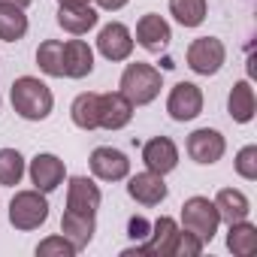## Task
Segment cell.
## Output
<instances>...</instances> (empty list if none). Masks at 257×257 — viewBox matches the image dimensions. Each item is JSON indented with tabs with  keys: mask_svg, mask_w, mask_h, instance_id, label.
Listing matches in <instances>:
<instances>
[{
	"mask_svg": "<svg viewBox=\"0 0 257 257\" xmlns=\"http://www.w3.org/2000/svg\"><path fill=\"white\" fill-rule=\"evenodd\" d=\"M10 100H13V109L25 121H46L55 109L52 88L37 76H19L10 88Z\"/></svg>",
	"mask_w": 257,
	"mask_h": 257,
	"instance_id": "1",
	"label": "cell"
},
{
	"mask_svg": "<svg viewBox=\"0 0 257 257\" xmlns=\"http://www.w3.org/2000/svg\"><path fill=\"white\" fill-rule=\"evenodd\" d=\"M164 88V76L158 67L146 64V61H134V64H127L121 79H118V91L131 100L134 106H149L158 100Z\"/></svg>",
	"mask_w": 257,
	"mask_h": 257,
	"instance_id": "2",
	"label": "cell"
},
{
	"mask_svg": "<svg viewBox=\"0 0 257 257\" xmlns=\"http://www.w3.org/2000/svg\"><path fill=\"white\" fill-rule=\"evenodd\" d=\"M49 221V200L43 191L31 188V191H16V197L10 200V224L22 233L37 230Z\"/></svg>",
	"mask_w": 257,
	"mask_h": 257,
	"instance_id": "3",
	"label": "cell"
},
{
	"mask_svg": "<svg viewBox=\"0 0 257 257\" xmlns=\"http://www.w3.org/2000/svg\"><path fill=\"white\" fill-rule=\"evenodd\" d=\"M182 227L200 236L203 242H212L221 227V215L209 197H188L182 206Z\"/></svg>",
	"mask_w": 257,
	"mask_h": 257,
	"instance_id": "4",
	"label": "cell"
},
{
	"mask_svg": "<svg viewBox=\"0 0 257 257\" xmlns=\"http://www.w3.org/2000/svg\"><path fill=\"white\" fill-rule=\"evenodd\" d=\"M185 61L197 76H215V73H221V67L227 61V46L218 37H197L188 46Z\"/></svg>",
	"mask_w": 257,
	"mask_h": 257,
	"instance_id": "5",
	"label": "cell"
},
{
	"mask_svg": "<svg viewBox=\"0 0 257 257\" xmlns=\"http://www.w3.org/2000/svg\"><path fill=\"white\" fill-rule=\"evenodd\" d=\"M227 152V140L221 131H215V127H200V131H194L188 137V155L194 164L200 167H212L224 158Z\"/></svg>",
	"mask_w": 257,
	"mask_h": 257,
	"instance_id": "6",
	"label": "cell"
},
{
	"mask_svg": "<svg viewBox=\"0 0 257 257\" xmlns=\"http://www.w3.org/2000/svg\"><path fill=\"white\" fill-rule=\"evenodd\" d=\"M97 52L106 61H112V64L127 61V58L134 55V34H131V28L121 25V22L103 25L100 34H97Z\"/></svg>",
	"mask_w": 257,
	"mask_h": 257,
	"instance_id": "7",
	"label": "cell"
},
{
	"mask_svg": "<svg viewBox=\"0 0 257 257\" xmlns=\"http://www.w3.org/2000/svg\"><path fill=\"white\" fill-rule=\"evenodd\" d=\"M167 112L173 121H194L203 112V91L194 82H176L167 97Z\"/></svg>",
	"mask_w": 257,
	"mask_h": 257,
	"instance_id": "8",
	"label": "cell"
},
{
	"mask_svg": "<svg viewBox=\"0 0 257 257\" xmlns=\"http://www.w3.org/2000/svg\"><path fill=\"white\" fill-rule=\"evenodd\" d=\"M88 164H91L94 179H100V182H124L131 176V161H127V155L112 149V146H97L91 152Z\"/></svg>",
	"mask_w": 257,
	"mask_h": 257,
	"instance_id": "9",
	"label": "cell"
},
{
	"mask_svg": "<svg viewBox=\"0 0 257 257\" xmlns=\"http://www.w3.org/2000/svg\"><path fill=\"white\" fill-rule=\"evenodd\" d=\"M28 176H31V182H34L37 191L52 194V191H58V188L64 185V179H67V167H64V161H61L58 155H52V152H40V155L31 161Z\"/></svg>",
	"mask_w": 257,
	"mask_h": 257,
	"instance_id": "10",
	"label": "cell"
},
{
	"mask_svg": "<svg viewBox=\"0 0 257 257\" xmlns=\"http://www.w3.org/2000/svg\"><path fill=\"white\" fill-rule=\"evenodd\" d=\"M134 103L127 100L121 91H106L100 94V109H97V118H100V127L103 131H121L134 121Z\"/></svg>",
	"mask_w": 257,
	"mask_h": 257,
	"instance_id": "11",
	"label": "cell"
},
{
	"mask_svg": "<svg viewBox=\"0 0 257 257\" xmlns=\"http://www.w3.org/2000/svg\"><path fill=\"white\" fill-rule=\"evenodd\" d=\"M167 182H164V176H158V173H152V170H146V173H137V176H131L127 179V197L131 200H137L140 206H161L164 200H167Z\"/></svg>",
	"mask_w": 257,
	"mask_h": 257,
	"instance_id": "12",
	"label": "cell"
},
{
	"mask_svg": "<svg viewBox=\"0 0 257 257\" xmlns=\"http://www.w3.org/2000/svg\"><path fill=\"white\" fill-rule=\"evenodd\" d=\"M173 40V28L164 16L158 13H146L140 22H137V43L146 49V52H164Z\"/></svg>",
	"mask_w": 257,
	"mask_h": 257,
	"instance_id": "13",
	"label": "cell"
},
{
	"mask_svg": "<svg viewBox=\"0 0 257 257\" xmlns=\"http://www.w3.org/2000/svg\"><path fill=\"white\" fill-rule=\"evenodd\" d=\"M143 164H146V170L167 176L179 167V146L170 137H155L143 146Z\"/></svg>",
	"mask_w": 257,
	"mask_h": 257,
	"instance_id": "14",
	"label": "cell"
},
{
	"mask_svg": "<svg viewBox=\"0 0 257 257\" xmlns=\"http://www.w3.org/2000/svg\"><path fill=\"white\" fill-rule=\"evenodd\" d=\"M103 203V194H100V185L88 176H73L70 185H67V209H76V212H88V215H97Z\"/></svg>",
	"mask_w": 257,
	"mask_h": 257,
	"instance_id": "15",
	"label": "cell"
},
{
	"mask_svg": "<svg viewBox=\"0 0 257 257\" xmlns=\"http://www.w3.org/2000/svg\"><path fill=\"white\" fill-rule=\"evenodd\" d=\"M94 233H97V215L76 212V209H67L64 212V218H61V236H67L76 251L88 248L91 239H94Z\"/></svg>",
	"mask_w": 257,
	"mask_h": 257,
	"instance_id": "16",
	"label": "cell"
},
{
	"mask_svg": "<svg viewBox=\"0 0 257 257\" xmlns=\"http://www.w3.org/2000/svg\"><path fill=\"white\" fill-rule=\"evenodd\" d=\"M91 73H94V49L85 40H67L64 43V76L85 79Z\"/></svg>",
	"mask_w": 257,
	"mask_h": 257,
	"instance_id": "17",
	"label": "cell"
},
{
	"mask_svg": "<svg viewBox=\"0 0 257 257\" xmlns=\"http://www.w3.org/2000/svg\"><path fill=\"white\" fill-rule=\"evenodd\" d=\"M227 112L236 124H248L254 121V112H257V97H254V88L248 79L236 82L230 88V97H227Z\"/></svg>",
	"mask_w": 257,
	"mask_h": 257,
	"instance_id": "18",
	"label": "cell"
},
{
	"mask_svg": "<svg viewBox=\"0 0 257 257\" xmlns=\"http://www.w3.org/2000/svg\"><path fill=\"white\" fill-rule=\"evenodd\" d=\"M97 22H100V13H97L91 4H82V7H61V10H58V25H61L67 34H73V37L88 34L91 28H97Z\"/></svg>",
	"mask_w": 257,
	"mask_h": 257,
	"instance_id": "19",
	"label": "cell"
},
{
	"mask_svg": "<svg viewBox=\"0 0 257 257\" xmlns=\"http://www.w3.org/2000/svg\"><path fill=\"white\" fill-rule=\"evenodd\" d=\"M212 203H215V209H218L224 224H233V221H242V218L251 215V203H248V197L239 188H221Z\"/></svg>",
	"mask_w": 257,
	"mask_h": 257,
	"instance_id": "20",
	"label": "cell"
},
{
	"mask_svg": "<svg viewBox=\"0 0 257 257\" xmlns=\"http://www.w3.org/2000/svg\"><path fill=\"white\" fill-rule=\"evenodd\" d=\"M227 248L236 257H248L257 251V224H251L248 218L227 224Z\"/></svg>",
	"mask_w": 257,
	"mask_h": 257,
	"instance_id": "21",
	"label": "cell"
},
{
	"mask_svg": "<svg viewBox=\"0 0 257 257\" xmlns=\"http://www.w3.org/2000/svg\"><path fill=\"white\" fill-rule=\"evenodd\" d=\"M97 109H100V94L94 91H85L73 100L70 106V118L79 131H97L100 127V118H97Z\"/></svg>",
	"mask_w": 257,
	"mask_h": 257,
	"instance_id": "22",
	"label": "cell"
},
{
	"mask_svg": "<svg viewBox=\"0 0 257 257\" xmlns=\"http://www.w3.org/2000/svg\"><path fill=\"white\" fill-rule=\"evenodd\" d=\"M37 67L52 76V79H64V43L61 40H46L37 49Z\"/></svg>",
	"mask_w": 257,
	"mask_h": 257,
	"instance_id": "23",
	"label": "cell"
},
{
	"mask_svg": "<svg viewBox=\"0 0 257 257\" xmlns=\"http://www.w3.org/2000/svg\"><path fill=\"white\" fill-rule=\"evenodd\" d=\"M206 13H209L206 0H170V16L182 28H200L206 22Z\"/></svg>",
	"mask_w": 257,
	"mask_h": 257,
	"instance_id": "24",
	"label": "cell"
},
{
	"mask_svg": "<svg viewBox=\"0 0 257 257\" xmlns=\"http://www.w3.org/2000/svg\"><path fill=\"white\" fill-rule=\"evenodd\" d=\"M28 167L19 149H0V188H16L25 179Z\"/></svg>",
	"mask_w": 257,
	"mask_h": 257,
	"instance_id": "25",
	"label": "cell"
},
{
	"mask_svg": "<svg viewBox=\"0 0 257 257\" xmlns=\"http://www.w3.org/2000/svg\"><path fill=\"white\" fill-rule=\"evenodd\" d=\"M28 34V16L19 7H0V40L19 43Z\"/></svg>",
	"mask_w": 257,
	"mask_h": 257,
	"instance_id": "26",
	"label": "cell"
},
{
	"mask_svg": "<svg viewBox=\"0 0 257 257\" xmlns=\"http://www.w3.org/2000/svg\"><path fill=\"white\" fill-rule=\"evenodd\" d=\"M233 170H236L239 179H245V182H257V146H242V149L236 152Z\"/></svg>",
	"mask_w": 257,
	"mask_h": 257,
	"instance_id": "27",
	"label": "cell"
},
{
	"mask_svg": "<svg viewBox=\"0 0 257 257\" xmlns=\"http://www.w3.org/2000/svg\"><path fill=\"white\" fill-rule=\"evenodd\" d=\"M73 254H79L76 248H73V242L67 239V236H46L40 245H37V257H73Z\"/></svg>",
	"mask_w": 257,
	"mask_h": 257,
	"instance_id": "28",
	"label": "cell"
},
{
	"mask_svg": "<svg viewBox=\"0 0 257 257\" xmlns=\"http://www.w3.org/2000/svg\"><path fill=\"white\" fill-rule=\"evenodd\" d=\"M203 248H206V242L200 236H194L191 230L182 227L179 236H176V245H173V257H200Z\"/></svg>",
	"mask_w": 257,
	"mask_h": 257,
	"instance_id": "29",
	"label": "cell"
},
{
	"mask_svg": "<svg viewBox=\"0 0 257 257\" xmlns=\"http://www.w3.org/2000/svg\"><path fill=\"white\" fill-rule=\"evenodd\" d=\"M152 233V221L143 218V215H134L131 221H127V236H131L134 242H146Z\"/></svg>",
	"mask_w": 257,
	"mask_h": 257,
	"instance_id": "30",
	"label": "cell"
},
{
	"mask_svg": "<svg viewBox=\"0 0 257 257\" xmlns=\"http://www.w3.org/2000/svg\"><path fill=\"white\" fill-rule=\"evenodd\" d=\"M94 4H97L100 10H106V13H118V10L127 7V0H94Z\"/></svg>",
	"mask_w": 257,
	"mask_h": 257,
	"instance_id": "31",
	"label": "cell"
},
{
	"mask_svg": "<svg viewBox=\"0 0 257 257\" xmlns=\"http://www.w3.org/2000/svg\"><path fill=\"white\" fill-rule=\"evenodd\" d=\"M34 0H0V7H19V10H28Z\"/></svg>",
	"mask_w": 257,
	"mask_h": 257,
	"instance_id": "32",
	"label": "cell"
},
{
	"mask_svg": "<svg viewBox=\"0 0 257 257\" xmlns=\"http://www.w3.org/2000/svg\"><path fill=\"white\" fill-rule=\"evenodd\" d=\"M88 0H58V7H82Z\"/></svg>",
	"mask_w": 257,
	"mask_h": 257,
	"instance_id": "33",
	"label": "cell"
},
{
	"mask_svg": "<svg viewBox=\"0 0 257 257\" xmlns=\"http://www.w3.org/2000/svg\"><path fill=\"white\" fill-rule=\"evenodd\" d=\"M0 106H4V97H0Z\"/></svg>",
	"mask_w": 257,
	"mask_h": 257,
	"instance_id": "34",
	"label": "cell"
}]
</instances>
